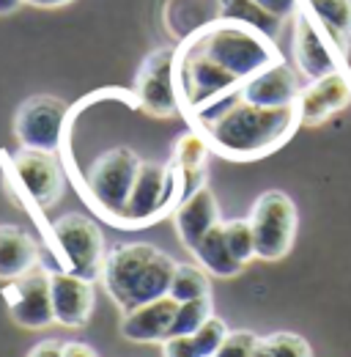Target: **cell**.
<instances>
[{
	"label": "cell",
	"mask_w": 351,
	"mask_h": 357,
	"mask_svg": "<svg viewBox=\"0 0 351 357\" xmlns=\"http://www.w3.org/2000/svg\"><path fill=\"white\" fill-rule=\"evenodd\" d=\"M187 45H192L201 55L222 66L239 83H247L250 77H256L258 72L280 61V52L272 36H266L247 22L228 17H219L206 28H201Z\"/></svg>",
	"instance_id": "obj_3"
},
{
	"label": "cell",
	"mask_w": 351,
	"mask_h": 357,
	"mask_svg": "<svg viewBox=\"0 0 351 357\" xmlns=\"http://www.w3.org/2000/svg\"><path fill=\"white\" fill-rule=\"evenodd\" d=\"M299 93H302L299 72L291 69L286 61H277L269 69L258 72L256 77L242 83V91H239L244 102L258 107H291L297 105Z\"/></svg>",
	"instance_id": "obj_15"
},
{
	"label": "cell",
	"mask_w": 351,
	"mask_h": 357,
	"mask_svg": "<svg viewBox=\"0 0 351 357\" xmlns=\"http://www.w3.org/2000/svg\"><path fill=\"white\" fill-rule=\"evenodd\" d=\"M66 113H69V105L58 96H49V93L28 96L14 113V137L20 140L22 149L55 154L63 140Z\"/></svg>",
	"instance_id": "obj_9"
},
{
	"label": "cell",
	"mask_w": 351,
	"mask_h": 357,
	"mask_svg": "<svg viewBox=\"0 0 351 357\" xmlns=\"http://www.w3.org/2000/svg\"><path fill=\"white\" fill-rule=\"evenodd\" d=\"M49 294H52V311L55 321L80 330L86 327L93 313V286L91 280L75 272H49Z\"/></svg>",
	"instance_id": "obj_14"
},
{
	"label": "cell",
	"mask_w": 351,
	"mask_h": 357,
	"mask_svg": "<svg viewBox=\"0 0 351 357\" xmlns=\"http://www.w3.org/2000/svg\"><path fill=\"white\" fill-rule=\"evenodd\" d=\"M253 3L261 6L266 14H272L277 20L297 17V11H299V0H253Z\"/></svg>",
	"instance_id": "obj_30"
},
{
	"label": "cell",
	"mask_w": 351,
	"mask_h": 357,
	"mask_svg": "<svg viewBox=\"0 0 351 357\" xmlns=\"http://www.w3.org/2000/svg\"><path fill=\"white\" fill-rule=\"evenodd\" d=\"M39 267V242L20 225H0V280H17Z\"/></svg>",
	"instance_id": "obj_18"
},
{
	"label": "cell",
	"mask_w": 351,
	"mask_h": 357,
	"mask_svg": "<svg viewBox=\"0 0 351 357\" xmlns=\"http://www.w3.org/2000/svg\"><path fill=\"white\" fill-rule=\"evenodd\" d=\"M134 93L143 107V113L154 119H173L178 113V93H176V50L159 47L154 50L137 77H134Z\"/></svg>",
	"instance_id": "obj_10"
},
{
	"label": "cell",
	"mask_w": 351,
	"mask_h": 357,
	"mask_svg": "<svg viewBox=\"0 0 351 357\" xmlns=\"http://www.w3.org/2000/svg\"><path fill=\"white\" fill-rule=\"evenodd\" d=\"M256 344H258V335L250 333V330H231L222 341L214 357H253L256 352Z\"/></svg>",
	"instance_id": "obj_28"
},
{
	"label": "cell",
	"mask_w": 351,
	"mask_h": 357,
	"mask_svg": "<svg viewBox=\"0 0 351 357\" xmlns=\"http://www.w3.org/2000/svg\"><path fill=\"white\" fill-rule=\"evenodd\" d=\"M250 225L256 234V253L261 261H280L291 253L297 239L299 215L294 201L283 190H266L250 209Z\"/></svg>",
	"instance_id": "obj_5"
},
{
	"label": "cell",
	"mask_w": 351,
	"mask_h": 357,
	"mask_svg": "<svg viewBox=\"0 0 351 357\" xmlns=\"http://www.w3.org/2000/svg\"><path fill=\"white\" fill-rule=\"evenodd\" d=\"M14 174L20 184L25 187L28 198L39 206L49 209L52 204L61 201L63 195V168L49 151H36V149H20L14 154Z\"/></svg>",
	"instance_id": "obj_12"
},
{
	"label": "cell",
	"mask_w": 351,
	"mask_h": 357,
	"mask_svg": "<svg viewBox=\"0 0 351 357\" xmlns=\"http://www.w3.org/2000/svg\"><path fill=\"white\" fill-rule=\"evenodd\" d=\"M225 231V242L231 248V253L247 267L253 259H258L256 253V234H253V225L250 220H225L222 223Z\"/></svg>",
	"instance_id": "obj_25"
},
{
	"label": "cell",
	"mask_w": 351,
	"mask_h": 357,
	"mask_svg": "<svg viewBox=\"0 0 351 357\" xmlns=\"http://www.w3.org/2000/svg\"><path fill=\"white\" fill-rule=\"evenodd\" d=\"M212 316H214L212 297H198V300L178 303L173 327H171V335H195ZM171 335H168V338H171Z\"/></svg>",
	"instance_id": "obj_24"
},
{
	"label": "cell",
	"mask_w": 351,
	"mask_h": 357,
	"mask_svg": "<svg viewBox=\"0 0 351 357\" xmlns=\"http://www.w3.org/2000/svg\"><path fill=\"white\" fill-rule=\"evenodd\" d=\"M209 143L203 132H184L176 140L173 149V165L176 171L181 174H198V176H206V157H209Z\"/></svg>",
	"instance_id": "obj_21"
},
{
	"label": "cell",
	"mask_w": 351,
	"mask_h": 357,
	"mask_svg": "<svg viewBox=\"0 0 351 357\" xmlns=\"http://www.w3.org/2000/svg\"><path fill=\"white\" fill-rule=\"evenodd\" d=\"M25 3H31L36 8H58V6H69L72 0H25Z\"/></svg>",
	"instance_id": "obj_33"
},
{
	"label": "cell",
	"mask_w": 351,
	"mask_h": 357,
	"mask_svg": "<svg viewBox=\"0 0 351 357\" xmlns=\"http://www.w3.org/2000/svg\"><path fill=\"white\" fill-rule=\"evenodd\" d=\"M181 201V190H178V178L176 168L168 162H140V171L134 178L132 195L127 201L121 225H143L154 223L159 215L168 212V206H178Z\"/></svg>",
	"instance_id": "obj_7"
},
{
	"label": "cell",
	"mask_w": 351,
	"mask_h": 357,
	"mask_svg": "<svg viewBox=\"0 0 351 357\" xmlns=\"http://www.w3.org/2000/svg\"><path fill=\"white\" fill-rule=\"evenodd\" d=\"M195 259H198V264L206 269L209 275H214V278H236L244 264L231 253V248H228V242H225V231H222V223H217L192 250H189Z\"/></svg>",
	"instance_id": "obj_19"
},
{
	"label": "cell",
	"mask_w": 351,
	"mask_h": 357,
	"mask_svg": "<svg viewBox=\"0 0 351 357\" xmlns=\"http://www.w3.org/2000/svg\"><path fill=\"white\" fill-rule=\"evenodd\" d=\"M162 357H203L195 335H171L162 341Z\"/></svg>",
	"instance_id": "obj_29"
},
{
	"label": "cell",
	"mask_w": 351,
	"mask_h": 357,
	"mask_svg": "<svg viewBox=\"0 0 351 357\" xmlns=\"http://www.w3.org/2000/svg\"><path fill=\"white\" fill-rule=\"evenodd\" d=\"M263 344L269 347L272 357H313L310 344L297 333H272L263 335Z\"/></svg>",
	"instance_id": "obj_26"
},
{
	"label": "cell",
	"mask_w": 351,
	"mask_h": 357,
	"mask_svg": "<svg viewBox=\"0 0 351 357\" xmlns=\"http://www.w3.org/2000/svg\"><path fill=\"white\" fill-rule=\"evenodd\" d=\"M351 105V77L343 72H332L327 77L310 80L302 86V93L297 99L299 121L302 127H318L335 113L346 110Z\"/></svg>",
	"instance_id": "obj_13"
},
{
	"label": "cell",
	"mask_w": 351,
	"mask_h": 357,
	"mask_svg": "<svg viewBox=\"0 0 351 357\" xmlns=\"http://www.w3.org/2000/svg\"><path fill=\"white\" fill-rule=\"evenodd\" d=\"M176 311H178V300L159 297L154 303L137 305L132 311H121V338H127L132 344H162L171 335Z\"/></svg>",
	"instance_id": "obj_16"
},
{
	"label": "cell",
	"mask_w": 351,
	"mask_h": 357,
	"mask_svg": "<svg viewBox=\"0 0 351 357\" xmlns=\"http://www.w3.org/2000/svg\"><path fill=\"white\" fill-rule=\"evenodd\" d=\"M22 3H25V0H0V17H6V14H11V11H17Z\"/></svg>",
	"instance_id": "obj_34"
},
{
	"label": "cell",
	"mask_w": 351,
	"mask_h": 357,
	"mask_svg": "<svg viewBox=\"0 0 351 357\" xmlns=\"http://www.w3.org/2000/svg\"><path fill=\"white\" fill-rule=\"evenodd\" d=\"M140 162L143 160L130 146H116V149H107L104 154H99L88 168V195L113 223H121V218H124Z\"/></svg>",
	"instance_id": "obj_4"
},
{
	"label": "cell",
	"mask_w": 351,
	"mask_h": 357,
	"mask_svg": "<svg viewBox=\"0 0 351 357\" xmlns=\"http://www.w3.org/2000/svg\"><path fill=\"white\" fill-rule=\"evenodd\" d=\"M302 127L297 105L291 107H258L242 96L228 105L214 121H209L203 137L212 151L233 162H250L269 157Z\"/></svg>",
	"instance_id": "obj_1"
},
{
	"label": "cell",
	"mask_w": 351,
	"mask_h": 357,
	"mask_svg": "<svg viewBox=\"0 0 351 357\" xmlns=\"http://www.w3.org/2000/svg\"><path fill=\"white\" fill-rule=\"evenodd\" d=\"M176 264L178 261H173L165 250L148 242L116 245L104 256L102 283L110 300L121 311H132L137 305H146L171 294Z\"/></svg>",
	"instance_id": "obj_2"
},
{
	"label": "cell",
	"mask_w": 351,
	"mask_h": 357,
	"mask_svg": "<svg viewBox=\"0 0 351 357\" xmlns=\"http://www.w3.org/2000/svg\"><path fill=\"white\" fill-rule=\"evenodd\" d=\"M52 236H55L58 248L63 250L69 272L86 278L91 283L96 278H102L104 256H107L104 253V236H102V228L91 218L69 212L52 223Z\"/></svg>",
	"instance_id": "obj_8"
},
{
	"label": "cell",
	"mask_w": 351,
	"mask_h": 357,
	"mask_svg": "<svg viewBox=\"0 0 351 357\" xmlns=\"http://www.w3.org/2000/svg\"><path fill=\"white\" fill-rule=\"evenodd\" d=\"M219 17H228V20H239V22H247L253 28H258L266 36H277V28L283 20L266 14L261 6H256L253 0H219Z\"/></svg>",
	"instance_id": "obj_23"
},
{
	"label": "cell",
	"mask_w": 351,
	"mask_h": 357,
	"mask_svg": "<svg viewBox=\"0 0 351 357\" xmlns=\"http://www.w3.org/2000/svg\"><path fill=\"white\" fill-rule=\"evenodd\" d=\"M217 223H222L217 198L206 184L195 190L192 195H187L184 201H178V206L173 209L176 234L187 250H192Z\"/></svg>",
	"instance_id": "obj_17"
},
{
	"label": "cell",
	"mask_w": 351,
	"mask_h": 357,
	"mask_svg": "<svg viewBox=\"0 0 351 357\" xmlns=\"http://www.w3.org/2000/svg\"><path fill=\"white\" fill-rule=\"evenodd\" d=\"M305 6L327 31L351 45V0H305Z\"/></svg>",
	"instance_id": "obj_20"
},
{
	"label": "cell",
	"mask_w": 351,
	"mask_h": 357,
	"mask_svg": "<svg viewBox=\"0 0 351 357\" xmlns=\"http://www.w3.org/2000/svg\"><path fill=\"white\" fill-rule=\"evenodd\" d=\"M253 357H272L269 347L263 344V338H258V344H256V352H253Z\"/></svg>",
	"instance_id": "obj_35"
},
{
	"label": "cell",
	"mask_w": 351,
	"mask_h": 357,
	"mask_svg": "<svg viewBox=\"0 0 351 357\" xmlns=\"http://www.w3.org/2000/svg\"><path fill=\"white\" fill-rule=\"evenodd\" d=\"M8 297V313L11 321L25 330H44L55 321L52 311V294H49V272L44 267H33L22 278L11 280Z\"/></svg>",
	"instance_id": "obj_11"
},
{
	"label": "cell",
	"mask_w": 351,
	"mask_h": 357,
	"mask_svg": "<svg viewBox=\"0 0 351 357\" xmlns=\"http://www.w3.org/2000/svg\"><path fill=\"white\" fill-rule=\"evenodd\" d=\"M231 330H228V324L219 319V316H212L198 333H195V344H198V349H201V355L203 357H214L219 347H222V341H225V335H228Z\"/></svg>",
	"instance_id": "obj_27"
},
{
	"label": "cell",
	"mask_w": 351,
	"mask_h": 357,
	"mask_svg": "<svg viewBox=\"0 0 351 357\" xmlns=\"http://www.w3.org/2000/svg\"><path fill=\"white\" fill-rule=\"evenodd\" d=\"M349 50L351 45L341 42L332 31H327L310 11H297L291 52L297 72L305 80H318L332 72H341V61L349 55Z\"/></svg>",
	"instance_id": "obj_6"
},
{
	"label": "cell",
	"mask_w": 351,
	"mask_h": 357,
	"mask_svg": "<svg viewBox=\"0 0 351 357\" xmlns=\"http://www.w3.org/2000/svg\"><path fill=\"white\" fill-rule=\"evenodd\" d=\"M171 297L178 303L198 300V297H212V283L209 272L201 264H176L173 283H171Z\"/></svg>",
	"instance_id": "obj_22"
},
{
	"label": "cell",
	"mask_w": 351,
	"mask_h": 357,
	"mask_svg": "<svg viewBox=\"0 0 351 357\" xmlns=\"http://www.w3.org/2000/svg\"><path fill=\"white\" fill-rule=\"evenodd\" d=\"M28 357H63V341H55V338H47L42 344H36Z\"/></svg>",
	"instance_id": "obj_31"
},
{
	"label": "cell",
	"mask_w": 351,
	"mask_h": 357,
	"mask_svg": "<svg viewBox=\"0 0 351 357\" xmlns=\"http://www.w3.org/2000/svg\"><path fill=\"white\" fill-rule=\"evenodd\" d=\"M63 357H99L91 344L83 341H63Z\"/></svg>",
	"instance_id": "obj_32"
}]
</instances>
